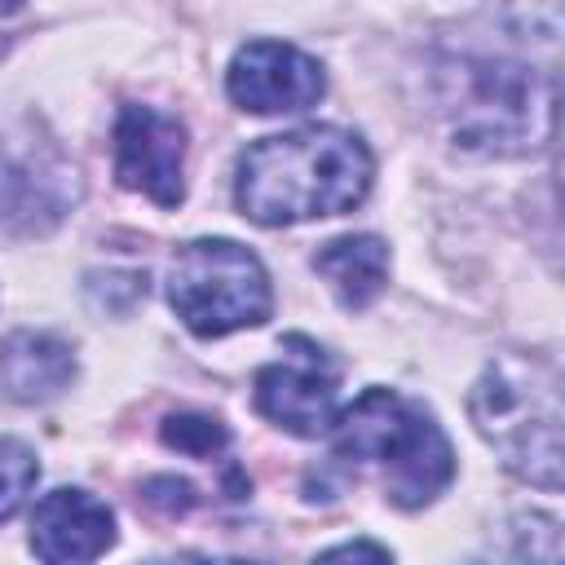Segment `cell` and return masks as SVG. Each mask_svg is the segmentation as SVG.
<instances>
[{
  "label": "cell",
  "mask_w": 565,
  "mask_h": 565,
  "mask_svg": "<svg viewBox=\"0 0 565 565\" xmlns=\"http://www.w3.org/2000/svg\"><path fill=\"white\" fill-rule=\"evenodd\" d=\"M230 97L243 110L256 115H278V110H305L322 97L327 79L322 66L300 53L296 44H278V40H252L234 53L230 75H225Z\"/></svg>",
  "instance_id": "obj_8"
},
{
  "label": "cell",
  "mask_w": 565,
  "mask_h": 565,
  "mask_svg": "<svg viewBox=\"0 0 565 565\" xmlns=\"http://www.w3.org/2000/svg\"><path fill=\"white\" fill-rule=\"evenodd\" d=\"M313 565H393V561H388V552H384L380 543H371V539H353V543H340V547L322 552Z\"/></svg>",
  "instance_id": "obj_15"
},
{
  "label": "cell",
  "mask_w": 565,
  "mask_h": 565,
  "mask_svg": "<svg viewBox=\"0 0 565 565\" xmlns=\"http://www.w3.org/2000/svg\"><path fill=\"white\" fill-rule=\"evenodd\" d=\"M115 543V516L84 490H53L31 512V547L44 565H93Z\"/></svg>",
  "instance_id": "obj_9"
},
{
  "label": "cell",
  "mask_w": 565,
  "mask_h": 565,
  "mask_svg": "<svg viewBox=\"0 0 565 565\" xmlns=\"http://www.w3.org/2000/svg\"><path fill=\"white\" fill-rule=\"evenodd\" d=\"M371 190V154L362 137L313 124L260 137L243 150L234 199L256 225H296L349 212Z\"/></svg>",
  "instance_id": "obj_1"
},
{
  "label": "cell",
  "mask_w": 565,
  "mask_h": 565,
  "mask_svg": "<svg viewBox=\"0 0 565 565\" xmlns=\"http://www.w3.org/2000/svg\"><path fill=\"white\" fill-rule=\"evenodd\" d=\"M35 477H40V463H35L31 446L18 437H0V521H9L22 508Z\"/></svg>",
  "instance_id": "obj_13"
},
{
  "label": "cell",
  "mask_w": 565,
  "mask_h": 565,
  "mask_svg": "<svg viewBox=\"0 0 565 565\" xmlns=\"http://www.w3.org/2000/svg\"><path fill=\"white\" fill-rule=\"evenodd\" d=\"M163 441L190 459H212L230 446V428L212 415H199V411H181L172 419H163Z\"/></svg>",
  "instance_id": "obj_12"
},
{
  "label": "cell",
  "mask_w": 565,
  "mask_h": 565,
  "mask_svg": "<svg viewBox=\"0 0 565 565\" xmlns=\"http://www.w3.org/2000/svg\"><path fill=\"white\" fill-rule=\"evenodd\" d=\"M561 380L539 358H499L472 384L468 411L503 463L534 486H561Z\"/></svg>",
  "instance_id": "obj_3"
},
{
  "label": "cell",
  "mask_w": 565,
  "mask_h": 565,
  "mask_svg": "<svg viewBox=\"0 0 565 565\" xmlns=\"http://www.w3.org/2000/svg\"><path fill=\"white\" fill-rule=\"evenodd\" d=\"M181 565H252V561H207V556H185Z\"/></svg>",
  "instance_id": "obj_16"
},
{
  "label": "cell",
  "mask_w": 565,
  "mask_h": 565,
  "mask_svg": "<svg viewBox=\"0 0 565 565\" xmlns=\"http://www.w3.org/2000/svg\"><path fill=\"white\" fill-rule=\"evenodd\" d=\"M331 428L344 459L384 468V490L397 508H424L455 477V450L441 424L393 388H366Z\"/></svg>",
  "instance_id": "obj_2"
},
{
  "label": "cell",
  "mask_w": 565,
  "mask_h": 565,
  "mask_svg": "<svg viewBox=\"0 0 565 565\" xmlns=\"http://www.w3.org/2000/svg\"><path fill=\"white\" fill-rule=\"evenodd\" d=\"M0 53H4V40H0Z\"/></svg>",
  "instance_id": "obj_17"
},
{
  "label": "cell",
  "mask_w": 565,
  "mask_h": 565,
  "mask_svg": "<svg viewBox=\"0 0 565 565\" xmlns=\"http://www.w3.org/2000/svg\"><path fill=\"white\" fill-rule=\"evenodd\" d=\"M75 380V353L49 331H13L0 344V388L13 402H49Z\"/></svg>",
  "instance_id": "obj_10"
},
{
  "label": "cell",
  "mask_w": 565,
  "mask_h": 565,
  "mask_svg": "<svg viewBox=\"0 0 565 565\" xmlns=\"http://www.w3.org/2000/svg\"><path fill=\"white\" fill-rule=\"evenodd\" d=\"M168 300L194 335H230L269 318V278L234 238H194L172 256Z\"/></svg>",
  "instance_id": "obj_5"
},
{
  "label": "cell",
  "mask_w": 565,
  "mask_h": 565,
  "mask_svg": "<svg viewBox=\"0 0 565 565\" xmlns=\"http://www.w3.org/2000/svg\"><path fill=\"white\" fill-rule=\"evenodd\" d=\"M115 177L128 190L150 194L159 207H177L185 194V128L181 119L128 102L115 119Z\"/></svg>",
  "instance_id": "obj_6"
},
{
  "label": "cell",
  "mask_w": 565,
  "mask_h": 565,
  "mask_svg": "<svg viewBox=\"0 0 565 565\" xmlns=\"http://www.w3.org/2000/svg\"><path fill=\"white\" fill-rule=\"evenodd\" d=\"M291 344L300 353L256 371V406L278 428L296 437H318L335 424V366L318 344L300 335H291Z\"/></svg>",
  "instance_id": "obj_7"
},
{
  "label": "cell",
  "mask_w": 565,
  "mask_h": 565,
  "mask_svg": "<svg viewBox=\"0 0 565 565\" xmlns=\"http://www.w3.org/2000/svg\"><path fill=\"white\" fill-rule=\"evenodd\" d=\"M313 269L335 287V296L349 309H366L388 278V247L375 234H344L322 243V252L313 256Z\"/></svg>",
  "instance_id": "obj_11"
},
{
  "label": "cell",
  "mask_w": 565,
  "mask_h": 565,
  "mask_svg": "<svg viewBox=\"0 0 565 565\" xmlns=\"http://www.w3.org/2000/svg\"><path fill=\"white\" fill-rule=\"evenodd\" d=\"M141 499H146V508H154L163 516H181L194 503V490L185 481H177V477H150L141 486Z\"/></svg>",
  "instance_id": "obj_14"
},
{
  "label": "cell",
  "mask_w": 565,
  "mask_h": 565,
  "mask_svg": "<svg viewBox=\"0 0 565 565\" xmlns=\"http://www.w3.org/2000/svg\"><path fill=\"white\" fill-rule=\"evenodd\" d=\"M446 110L463 146L525 150L552 132V79L516 62L463 57L446 71Z\"/></svg>",
  "instance_id": "obj_4"
}]
</instances>
